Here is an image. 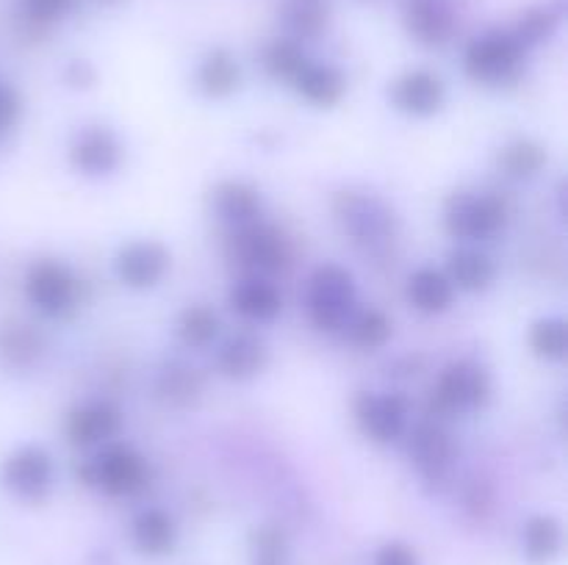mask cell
I'll return each instance as SVG.
<instances>
[{"instance_id":"cell-1","label":"cell","mask_w":568,"mask_h":565,"mask_svg":"<svg viewBox=\"0 0 568 565\" xmlns=\"http://www.w3.org/2000/svg\"><path fill=\"white\" fill-rule=\"evenodd\" d=\"M75 476L89 487H100L114 499L139 496L150 485V465L128 443L109 441L98 454L75 469Z\"/></svg>"},{"instance_id":"cell-2","label":"cell","mask_w":568,"mask_h":565,"mask_svg":"<svg viewBox=\"0 0 568 565\" xmlns=\"http://www.w3.org/2000/svg\"><path fill=\"white\" fill-rule=\"evenodd\" d=\"M525 53L519 39L510 31H491L471 39L464 53V70L475 83L486 86H508L521 75Z\"/></svg>"},{"instance_id":"cell-3","label":"cell","mask_w":568,"mask_h":565,"mask_svg":"<svg viewBox=\"0 0 568 565\" xmlns=\"http://www.w3.org/2000/svg\"><path fill=\"white\" fill-rule=\"evenodd\" d=\"M491 374L480 363H475V360L449 363L438 374L436 388H433L430 415L449 419V415L483 410L491 399Z\"/></svg>"},{"instance_id":"cell-4","label":"cell","mask_w":568,"mask_h":565,"mask_svg":"<svg viewBox=\"0 0 568 565\" xmlns=\"http://www.w3.org/2000/svg\"><path fill=\"white\" fill-rule=\"evenodd\" d=\"M308 314L320 330L336 332L355 316V280L344 266L325 264L308 280Z\"/></svg>"},{"instance_id":"cell-5","label":"cell","mask_w":568,"mask_h":565,"mask_svg":"<svg viewBox=\"0 0 568 565\" xmlns=\"http://www.w3.org/2000/svg\"><path fill=\"white\" fill-rule=\"evenodd\" d=\"M508 222V205L494 192H455L444 208V227L453 238H494Z\"/></svg>"},{"instance_id":"cell-6","label":"cell","mask_w":568,"mask_h":565,"mask_svg":"<svg viewBox=\"0 0 568 565\" xmlns=\"http://www.w3.org/2000/svg\"><path fill=\"white\" fill-rule=\"evenodd\" d=\"M333 214L342 230L353 236V242L375 247L388 242L397 230V216L375 194L364 192H342L333 199Z\"/></svg>"},{"instance_id":"cell-7","label":"cell","mask_w":568,"mask_h":565,"mask_svg":"<svg viewBox=\"0 0 568 565\" xmlns=\"http://www.w3.org/2000/svg\"><path fill=\"white\" fill-rule=\"evenodd\" d=\"M227 249H231V258L236 264L264 271V275H275V271H283L292 264L288 238L275 225H266L261 219L253 222V225L233 227Z\"/></svg>"},{"instance_id":"cell-8","label":"cell","mask_w":568,"mask_h":565,"mask_svg":"<svg viewBox=\"0 0 568 565\" xmlns=\"http://www.w3.org/2000/svg\"><path fill=\"white\" fill-rule=\"evenodd\" d=\"M53 458L42 446H20L0 465V482L14 499L39 504L53 491Z\"/></svg>"},{"instance_id":"cell-9","label":"cell","mask_w":568,"mask_h":565,"mask_svg":"<svg viewBox=\"0 0 568 565\" xmlns=\"http://www.w3.org/2000/svg\"><path fill=\"white\" fill-rule=\"evenodd\" d=\"M26 297L39 314L61 319L78 305V277L61 260H37L26 275Z\"/></svg>"},{"instance_id":"cell-10","label":"cell","mask_w":568,"mask_h":565,"mask_svg":"<svg viewBox=\"0 0 568 565\" xmlns=\"http://www.w3.org/2000/svg\"><path fill=\"white\" fill-rule=\"evenodd\" d=\"M355 421L361 432L375 443H394L408 432L410 402L403 393H372L355 397Z\"/></svg>"},{"instance_id":"cell-11","label":"cell","mask_w":568,"mask_h":565,"mask_svg":"<svg viewBox=\"0 0 568 565\" xmlns=\"http://www.w3.org/2000/svg\"><path fill=\"white\" fill-rule=\"evenodd\" d=\"M410 463L430 482H442L458 460V443L438 419H425L408 432Z\"/></svg>"},{"instance_id":"cell-12","label":"cell","mask_w":568,"mask_h":565,"mask_svg":"<svg viewBox=\"0 0 568 565\" xmlns=\"http://www.w3.org/2000/svg\"><path fill=\"white\" fill-rule=\"evenodd\" d=\"M67 155H70L72 170L81 172V175L105 177L120 170L122 144L111 127L87 125L72 133Z\"/></svg>"},{"instance_id":"cell-13","label":"cell","mask_w":568,"mask_h":565,"mask_svg":"<svg viewBox=\"0 0 568 565\" xmlns=\"http://www.w3.org/2000/svg\"><path fill=\"white\" fill-rule=\"evenodd\" d=\"M170 249L164 244L155 238H136V242L122 244L114 258V269L122 286L144 291L164 280V275L170 271Z\"/></svg>"},{"instance_id":"cell-14","label":"cell","mask_w":568,"mask_h":565,"mask_svg":"<svg viewBox=\"0 0 568 565\" xmlns=\"http://www.w3.org/2000/svg\"><path fill=\"white\" fill-rule=\"evenodd\" d=\"M394 109L408 116H433L444 109L447 86L438 75L427 70H410L399 75L388 89Z\"/></svg>"},{"instance_id":"cell-15","label":"cell","mask_w":568,"mask_h":565,"mask_svg":"<svg viewBox=\"0 0 568 565\" xmlns=\"http://www.w3.org/2000/svg\"><path fill=\"white\" fill-rule=\"evenodd\" d=\"M122 410L114 402H89L67 415V438L72 446H98L120 435Z\"/></svg>"},{"instance_id":"cell-16","label":"cell","mask_w":568,"mask_h":565,"mask_svg":"<svg viewBox=\"0 0 568 565\" xmlns=\"http://www.w3.org/2000/svg\"><path fill=\"white\" fill-rule=\"evenodd\" d=\"M270 366V349L253 332H239L222 343L216 355V369L222 377L236 382H247L258 377Z\"/></svg>"},{"instance_id":"cell-17","label":"cell","mask_w":568,"mask_h":565,"mask_svg":"<svg viewBox=\"0 0 568 565\" xmlns=\"http://www.w3.org/2000/svg\"><path fill=\"white\" fill-rule=\"evenodd\" d=\"M405 28L410 37L427 48H442L455 33V14L447 0H408Z\"/></svg>"},{"instance_id":"cell-18","label":"cell","mask_w":568,"mask_h":565,"mask_svg":"<svg viewBox=\"0 0 568 565\" xmlns=\"http://www.w3.org/2000/svg\"><path fill=\"white\" fill-rule=\"evenodd\" d=\"M211 205H214V214L231 227L253 225V222L261 219V210H264L261 194L244 181L216 183L214 192H211Z\"/></svg>"},{"instance_id":"cell-19","label":"cell","mask_w":568,"mask_h":565,"mask_svg":"<svg viewBox=\"0 0 568 565\" xmlns=\"http://www.w3.org/2000/svg\"><path fill=\"white\" fill-rule=\"evenodd\" d=\"M131 541L144 557H166L178 546V524L166 510L148 507L133 518Z\"/></svg>"},{"instance_id":"cell-20","label":"cell","mask_w":568,"mask_h":565,"mask_svg":"<svg viewBox=\"0 0 568 565\" xmlns=\"http://www.w3.org/2000/svg\"><path fill=\"white\" fill-rule=\"evenodd\" d=\"M292 83L297 94H303L308 103L320 105V109H331V105L342 103L344 92H347L344 72L338 66L316 64V61H308Z\"/></svg>"},{"instance_id":"cell-21","label":"cell","mask_w":568,"mask_h":565,"mask_svg":"<svg viewBox=\"0 0 568 565\" xmlns=\"http://www.w3.org/2000/svg\"><path fill=\"white\" fill-rule=\"evenodd\" d=\"M408 302L419 314L436 316L444 314L455 302V286L447 271H438L433 266H422L408 277Z\"/></svg>"},{"instance_id":"cell-22","label":"cell","mask_w":568,"mask_h":565,"mask_svg":"<svg viewBox=\"0 0 568 565\" xmlns=\"http://www.w3.org/2000/svg\"><path fill=\"white\" fill-rule=\"evenodd\" d=\"M239 83H242V66L236 55L225 48L209 50L197 70L200 92L211 100H225L236 92Z\"/></svg>"},{"instance_id":"cell-23","label":"cell","mask_w":568,"mask_h":565,"mask_svg":"<svg viewBox=\"0 0 568 565\" xmlns=\"http://www.w3.org/2000/svg\"><path fill=\"white\" fill-rule=\"evenodd\" d=\"M231 308L250 321H272L281 316L283 297L272 282L242 280L231 291Z\"/></svg>"},{"instance_id":"cell-24","label":"cell","mask_w":568,"mask_h":565,"mask_svg":"<svg viewBox=\"0 0 568 565\" xmlns=\"http://www.w3.org/2000/svg\"><path fill=\"white\" fill-rule=\"evenodd\" d=\"M447 277L460 291L477 294L494 286V280H497V266H494V260L486 253H477V249H455V253H449L447 260Z\"/></svg>"},{"instance_id":"cell-25","label":"cell","mask_w":568,"mask_h":565,"mask_svg":"<svg viewBox=\"0 0 568 565\" xmlns=\"http://www.w3.org/2000/svg\"><path fill=\"white\" fill-rule=\"evenodd\" d=\"M155 391H159L161 402H166L170 408H192V404H197L200 397H203L205 380L194 366L170 363L159 374Z\"/></svg>"},{"instance_id":"cell-26","label":"cell","mask_w":568,"mask_h":565,"mask_svg":"<svg viewBox=\"0 0 568 565\" xmlns=\"http://www.w3.org/2000/svg\"><path fill=\"white\" fill-rule=\"evenodd\" d=\"M521 546L532 565H549L564 548V526L555 515H532L521 532Z\"/></svg>"},{"instance_id":"cell-27","label":"cell","mask_w":568,"mask_h":565,"mask_svg":"<svg viewBox=\"0 0 568 565\" xmlns=\"http://www.w3.org/2000/svg\"><path fill=\"white\" fill-rule=\"evenodd\" d=\"M281 20L294 39H320L331 25L327 0H283Z\"/></svg>"},{"instance_id":"cell-28","label":"cell","mask_w":568,"mask_h":565,"mask_svg":"<svg viewBox=\"0 0 568 565\" xmlns=\"http://www.w3.org/2000/svg\"><path fill=\"white\" fill-rule=\"evenodd\" d=\"M42 336L31 325L11 321V325H6L0 330V355L14 369H28L31 363H37V358L42 355Z\"/></svg>"},{"instance_id":"cell-29","label":"cell","mask_w":568,"mask_h":565,"mask_svg":"<svg viewBox=\"0 0 568 565\" xmlns=\"http://www.w3.org/2000/svg\"><path fill=\"white\" fill-rule=\"evenodd\" d=\"M250 565H292V543L283 526L261 524L250 532Z\"/></svg>"},{"instance_id":"cell-30","label":"cell","mask_w":568,"mask_h":565,"mask_svg":"<svg viewBox=\"0 0 568 565\" xmlns=\"http://www.w3.org/2000/svg\"><path fill=\"white\" fill-rule=\"evenodd\" d=\"M560 20H564V6H552V3H544V6H532L527 9L525 14L519 17L514 33L519 39L521 48H532V44H541L547 39L555 37V31L560 28Z\"/></svg>"},{"instance_id":"cell-31","label":"cell","mask_w":568,"mask_h":565,"mask_svg":"<svg viewBox=\"0 0 568 565\" xmlns=\"http://www.w3.org/2000/svg\"><path fill=\"white\" fill-rule=\"evenodd\" d=\"M547 164V150L532 138H516L499 153V170L516 181H530Z\"/></svg>"},{"instance_id":"cell-32","label":"cell","mask_w":568,"mask_h":565,"mask_svg":"<svg viewBox=\"0 0 568 565\" xmlns=\"http://www.w3.org/2000/svg\"><path fill=\"white\" fill-rule=\"evenodd\" d=\"M220 336V316L209 305H189L178 316V338L192 349H205Z\"/></svg>"},{"instance_id":"cell-33","label":"cell","mask_w":568,"mask_h":565,"mask_svg":"<svg viewBox=\"0 0 568 565\" xmlns=\"http://www.w3.org/2000/svg\"><path fill=\"white\" fill-rule=\"evenodd\" d=\"M347 327L349 341L358 349H381L386 347L388 338H392V319L377 308L361 310L358 316H353V319L347 321Z\"/></svg>"},{"instance_id":"cell-34","label":"cell","mask_w":568,"mask_h":565,"mask_svg":"<svg viewBox=\"0 0 568 565\" xmlns=\"http://www.w3.org/2000/svg\"><path fill=\"white\" fill-rule=\"evenodd\" d=\"M530 347L541 360L558 363L568 352V325L560 316H549V319L536 321L530 330Z\"/></svg>"},{"instance_id":"cell-35","label":"cell","mask_w":568,"mask_h":565,"mask_svg":"<svg viewBox=\"0 0 568 565\" xmlns=\"http://www.w3.org/2000/svg\"><path fill=\"white\" fill-rule=\"evenodd\" d=\"M305 64H308V55L303 53L300 42H294V39H275L264 53V70L275 81L292 83Z\"/></svg>"},{"instance_id":"cell-36","label":"cell","mask_w":568,"mask_h":565,"mask_svg":"<svg viewBox=\"0 0 568 565\" xmlns=\"http://www.w3.org/2000/svg\"><path fill=\"white\" fill-rule=\"evenodd\" d=\"M75 0H26L22 9H26V20L37 28H48L53 22L64 20L72 11Z\"/></svg>"},{"instance_id":"cell-37","label":"cell","mask_w":568,"mask_h":565,"mask_svg":"<svg viewBox=\"0 0 568 565\" xmlns=\"http://www.w3.org/2000/svg\"><path fill=\"white\" fill-rule=\"evenodd\" d=\"M20 111H22V100L20 94H17V89L9 86L6 81H0V138L17 125Z\"/></svg>"},{"instance_id":"cell-38","label":"cell","mask_w":568,"mask_h":565,"mask_svg":"<svg viewBox=\"0 0 568 565\" xmlns=\"http://www.w3.org/2000/svg\"><path fill=\"white\" fill-rule=\"evenodd\" d=\"M375 565H419V557H416V552L408 543L392 541L377 548Z\"/></svg>"},{"instance_id":"cell-39","label":"cell","mask_w":568,"mask_h":565,"mask_svg":"<svg viewBox=\"0 0 568 565\" xmlns=\"http://www.w3.org/2000/svg\"><path fill=\"white\" fill-rule=\"evenodd\" d=\"M94 78H98V72H94V66L83 59L70 61L64 70V81L70 83L72 89H89L94 83Z\"/></svg>"},{"instance_id":"cell-40","label":"cell","mask_w":568,"mask_h":565,"mask_svg":"<svg viewBox=\"0 0 568 565\" xmlns=\"http://www.w3.org/2000/svg\"><path fill=\"white\" fill-rule=\"evenodd\" d=\"M100 3H122V0H100Z\"/></svg>"}]
</instances>
